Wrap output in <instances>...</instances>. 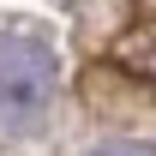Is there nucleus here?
I'll list each match as a JSON object with an SVG mask.
<instances>
[{"mask_svg": "<svg viewBox=\"0 0 156 156\" xmlns=\"http://www.w3.org/2000/svg\"><path fill=\"white\" fill-rule=\"evenodd\" d=\"M60 66L54 54L30 36H6L0 42V126H36L54 102Z\"/></svg>", "mask_w": 156, "mask_h": 156, "instance_id": "f257e3e1", "label": "nucleus"}, {"mask_svg": "<svg viewBox=\"0 0 156 156\" xmlns=\"http://www.w3.org/2000/svg\"><path fill=\"white\" fill-rule=\"evenodd\" d=\"M90 156H156V144H144V138H108V144H96Z\"/></svg>", "mask_w": 156, "mask_h": 156, "instance_id": "f03ea898", "label": "nucleus"}, {"mask_svg": "<svg viewBox=\"0 0 156 156\" xmlns=\"http://www.w3.org/2000/svg\"><path fill=\"white\" fill-rule=\"evenodd\" d=\"M150 42H156V24H150Z\"/></svg>", "mask_w": 156, "mask_h": 156, "instance_id": "7ed1b4c3", "label": "nucleus"}]
</instances>
